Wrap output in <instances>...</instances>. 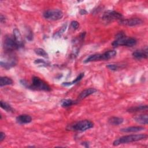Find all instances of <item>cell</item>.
<instances>
[{"instance_id":"1","label":"cell","mask_w":148,"mask_h":148,"mask_svg":"<svg viewBox=\"0 0 148 148\" xmlns=\"http://www.w3.org/2000/svg\"><path fill=\"white\" fill-rule=\"evenodd\" d=\"M21 84L24 86L25 87L31 88L32 90H42L49 91L51 90L50 87L43 80L40 79L39 77L34 76L32 79V84H28L27 82L24 80H21L20 81Z\"/></svg>"},{"instance_id":"2","label":"cell","mask_w":148,"mask_h":148,"mask_svg":"<svg viewBox=\"0 0 148 148\" xmlns=\"http://www.w3.org/2000/svg\"><path fill=\"white\" fill-rule=\"evenodd\" d=\"M136 44V40L133 38L126 36L123 32H120L116 35V39L113 42L112 46L117 47L119 46H125L132 47Z\"/></svg>"},{"instance_id":"3","label":"cell","mask_w":148,"mask_h":148,"mask_svg":"<svg viewBox=\"0 0 148 148\" xmlns=\"http://www.w3.org/2000/svg\"><path fill=\"white\" fill-rule=\"evenodd\" d=\"M147 138V135L146 134H136V135H130L123 136L115 140L113 145L114 146H118L121 144H124L127 143H131L133 142H136L143 139H146Z\"/></svg>"},{"instance_id":"4","label":"cell","mask_w":148,"mask_h":148,"mask_svg":"<svg viewBox=\"0 0 148 148\" xmlns=\"http://www.w3.org/2000/svg\"><path fill=\"white\" fill-rule=\"evenodd\" d=\"M94 124L92 121L88 120H83L69 125L66 129L71 131L82 132L92 128Z\"/></svg>"},{"instance_id":"5","label":"cell","mask_w":148,"mask_h":148,"mask_svg":"<svg viewBox=\"0 0 148 148\" xmlns=\"http://www.w3.org/2000/svg\"><path fill=\"white\" fill-rule=\"evenodd\" d=\"M117 53L115 50H109L102 54H92L88 57L84 61V62H90L97 61L106 60H109L114 57L116 55Z\"/></svg>"},{"instance_id":"6","label":"cell","mask_w":148,"mask_h":148,"mask_svg":"<svg viewBox=\"0 0 148 148\" xmlns=\"http://www.w3.org/2000/svg\"><path fill=\"white\" fill-rule=\"evenodd\" d=\"M3 46L6 53H12L14 50L20 49L13 35H8L4 38Z\"/></svg>"},{"instance_id":"7","label":"cell","mask_w":148,"mask_h":148,"mask_svg":"<svg viewBox=\"0 0 148 148\" xmlns=\"http://www.w3.org/2000/svg\"><path fill=\"white\" fill-rule=\"evenodd\" d=\"M43 16L46 19L56 21L61 19L63 17V12L58 9H50L43 13Z\"/></svg>"},{"instance_id":"8","label":"cell","mask_w":148,"mask_h":148,"mask_svg":"<svg viewBox=\"0 0 148 148\" xmlns=\"http://www.w3.org/2000/svg\"><path fill=\"white\" fill-rule=\"evenodd\" d=\"M123 16L121 13L114 10H106L102 16V20L105 23H110L116 20H121Z\"/></svg>"},{"instance_id":"9","label":"cell","mask_w":148,"mask_h":148,"mask_svg":"<svg viewBox=\"0 0 148 148\" xmlns=\"http://www.w3.org/2000/svg\"><path fill=\"white\" fill-rule=\"evenodd\" d=\"M6 53L7 54L8 57L6 60H5V61L3 60L1 61V66L6 69H8L14 66L16 64V59L15 57L12 55V53Z\"/></svg>"},{"instance_id":"10","label":"cell","mask_w":148,"mask_h":148,"mask_svg":"<svg viewBox=\"0 0 148 148\" xmlns=\"http://www.w3.org/2000/svg\"><path fill=\"white\" fill-rule=\"evenodd\" d=\"M143 21L139 18H131L128 19H121L120 20L119 23L121 25H127L130 27L136 26L141 24Z\"/></svg>"},{"instance_id":"11","label":"cell","mask_w":148,"mask_h":148,"mask_svg":"<svg viewBox=\"0 0 148 148\" xmlns=\"http://www.w3.org/2000/svg\"><path fill=\"white\" fill-rule=\"evenodd\" d=\"M132 56L134 58L137 60H140L142 58H147V47L145 49L136 50L133 52Z\"/></svg>"},{"instance_id":"12","label":"cell","mask_w":148,"mask_h":148,"mask_svg":"<svg viewBox=\"0 0 148 148\" xmlns=\"http://www.w3.org/2000/svg\"><path fill=\"white\" fill-rule=\"evenodd\" d=\"M16 121L20 124H28L31 122L32 117L28 114H21L16 117Z\"/></svg>"},{"instance_id":"13","label":"cell","mask_w":148,"mask_h":148,"mask_svg":"<svg viewBox=\"0 0 148 148\" xmlns=\"http://www.w3.org/2000/svg\"><path fill=\"white\" fill-rule=\"evenodd\" d=\"M133 119L136 122L141 124L146 125L148 123V117L146 114H141L135 116Z\"/></svg>"},{"instance_id":"14","label":"cell","mask_w":148,"mask_h":148,"mask_svg":"<svg viewBox=\"0 0 148 148\" xmlns=\"http://www.w3.org/2000/svg\"><path fill=\"white\" fill-rule=\"evenodd\" d=\"M97 91V90L94 88H89L86 89V90H83V91H82L81 93L79 94V95L78 96V99L79 100L83 99L86 98L87 97L95 93Z\"/></svg>"},{"instance_id":"15","label":"cell","mask_w":148,"mask_h":148,"mask_svg":"<svg viewBox=\"0 0 148 148\" xmlns=\"http://www.w3.org/2000/svg\"><path fill=\"white\" fill-rule=\"evenodd\" d=\"M13 36L17 42V43L18 44L19 47H22L24 46V42H23V40L21 36V35L20 32V31H18V29H17V28H15L13 29Z\"/></svg>"},{"instance_id":"16","label":"cell","mask_w":148,"mask_h":148,"mask_svg":"<svg viewBox=\"0 0 148 148\" xmlns=\"http://www.w3.org/2000/svg\"><path fill=\"white\" fill-rule=\"evenodd\" d=\"M144 130H145V128L143 127L133 126V127H129L124 128H121L120 131L123 132H139Z\"/></svg>"},{"instance_id":"17","label":"cell","mask_w":148,"mask_h":148,"mask_svg":"<svg viewBox=\"0 0 148 148\" xmlns=\"http://www.w3.org/2000/svg\"><path fill=\"white\" fill-rule=\"evenodd\" d=\"M124 121V119L121 117H112L108 120V122L113 125H119L121 124H122Z\"/></svg>"},{"instance_id":"18","label":"cell","mask_w":148,"mask_h":148,"mask_svg":"<svg viewBox=\"0 0 148 148\" xmlns=\"http://www.w3.org/2000/svg\"><path fill=\"white\" fill-rule=\"evenodd\" d=\"M147 110V105H140L138 106L131 107L127 110V112L132 113V112H136Z\"/></svg>"},{"instance_id":"19","label":"cell","mask_w":148,"mask_h":148,"mask_svg":"<svg viewBox=\"0 0 148 148\" xmlns=\"http://www.w3.org/2000/svg\"><path fill=\"white\" fill-rule=\"evenodd\" d=\"M13 83V80L6 76L1 77L0 78V86L3 87L7 85H10Z\"/></svg>"},{"instance_id":"20","label":"cell","mask_w":148,"mask_h":148,"mask_svg":"<svg viewBox=\"0 0 148 148\" xmlns=\"http://www.w3.org/2000/svg\"><path fill=\"white\" fill-rule=\"evenodd\" d=\"M76 103H77V101H73L72 99H63V100L61 101V105L62 107L66 108V107L71 106L72 105L75 104Z\"/></svg>"},{"instance_id":"21","label":"cell","mask_w":148,"mask_h":148,"mask_svg":"<svg viewBox=\"0 0 148 148\" xmlns=\"http://www.w3.org/2000/svg\"><path fill=\"white\" fill-rule=\"evenodd\" d=\"M83 77H84V73H80V74L76 77V78L74 80H73L72 82H65V83H63L62 85L67 86H71V85H72V84H75V83H77L78 82H79Z\"/></svg>"},{"instance_id":"22","label":"cell","mask_w":148,"mask_h":148,"mask_svg":"<svg viewBox=\"0 0 148 148\" xmlns=\"http://www.w3.org/2000/svg\"><path fill=\"white\" fill-rule=\"evenodd\" d=\"M1 108L4 109L5 110H6V112H10L13 111V108H12V106L10 105H9L8 103L3 102L2 101H1Z\"/></svg>"},{"instance_id":"23","label":"cell","mask_w":148,"mask_h":148,"mask_svg":"<svg viewBox=\"0 0 148 148\" xmlns=\"http://www.w3.org/2000/svg\"><path fill=\"white\" fill-rule=\"evenodd\" d=\"M35 53L40 56H42L43 57H45V58H48V54L46 53V51L43 49H41V48H37L36 49H35Z\"/></svg>"},{"instance_id":"24","label":"cell","mask_w":148,"mask_h":148,"mask_svg":"<svg viewBox=\"0 0 148 148\" xmlns=\"http://www.w3.org/2000/svg\"><path fill=\"white\" fill-rule=\"evenodd\" d=\"M106 66L108 69L112 71H117L120 68V66L117 64H108Z\"/></svg>"},{"instance_id":"25","label":"cell","mask_w":148,"mask_h":148,"mask_svg":"<svg viewBox=\"0 0 148 148\" xmlns=\"http://www.w3.org/2000/svg\"><path fill=\"white\" fill-rule=\"evenodd\" d=\"M71 27L74 29H76L78 28L79 26V24L77 21H72L71 23Z\"/></svg>"},{"instance_id":"26","label":"cell","mask_w":148,"mask_h":148,"mask_svg":"<svg viewBox=\"0 0 148 148\" xmlns=\"http://www.w3.org/2000/svg\"><path fill=\"white\" fill-rule=\"evenodd\" d=\"M66 25H64L63 27H61V30H60L58 32H56V34H55V35H58V36H61V35L64 32V31H65V29H66Z\"/></svg>"},{"instance_id":"27","label":"cell","mask_w":148,"mask_h":148,"mask_svg":"<svg viewBox=\"0 0 148 148\" xmlns=\"http://www.w3.org/2000/svg\"><path fill=\"white\" fill-rule=\"evenodd\" d=\"M5 138V134L3 132H0V142H2Z\"/></svg>"},{"instance_id":"28","label":"cell","mask_w":148,"mask_h":148,"mask_svg":"<svg viewBox=\"0 0 148 148\" xmlns=\"http://www.w3.org/2000/svg\"><path fill=\"white\" fill-rule=\"evenodd\" d=\"M5 17L2 15V14H1V17H0V21L1 23H3V21H5Z\"/></svg>"},{"instance_id":"29","label":"cell","mask_w":148,"mask_h":148,"mask_svg":"<svg viewBox=\"0 0 148 148\" xmlns=\"http://www.w3.org/2000/svg\"><path fill=\"white\" fill-rule=\"evenodd\" d=\"M80 13L81 14H85L87 13V11L85 10L84 9H82L80 11Z\"/></svg>"},{"instance_id":"30","label":"cell","mask_w":148,"mask_h":148,"mask_svg":"<svg viewBox=\"0 0 148 148\" xmlns=\"http://www.w3.org/2000/svg\"><path fill=\"white\" fill-rule=\"evenodd\" d=\"M83 145H84V146L85 147H89V145H88V142H83Z\"/></svg>"}]
</instances>
